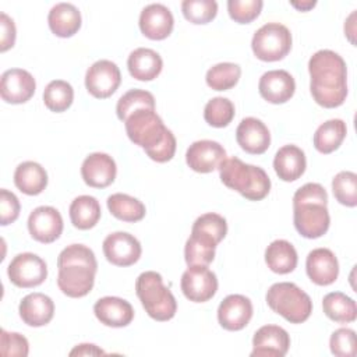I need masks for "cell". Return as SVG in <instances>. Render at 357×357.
<instances>
[{"mask_svg": "<svg viewBox=\"0 0 357 357\" xmlns=\"http://www.w3.org/2000/svg\"><path fill=\"white\" fill-rule=\"evenodd\" d=\"M241 75V68L236 63H219L206 71V85L213 91H227L236 86Z\"/></svg>", "mask_w": 357, "mask_h": 357, "instance_id": "cell-36", "label": "cell"}, {"mask_svg": "<svg viewBox=\"0 0 357 357\" xmlns=\"http://www.w3.org/2000/svg\"><path fill=\"white\" fill-rule=\"evenodd\" d=\"M95 317L100 324L112 328H123L134 319L132 305L120 297L106 296L99 298L93 305Z\"/></svg>", "mask_w": 357, "mask_h": 357, "instance_id": "cell-23", "label": "cell"}, {"mask_svg": "<svg viewBox=\"0 0 357 357\" xmlns=\"http://www.w3.org/2000/svg\"><path fill=\"white\" fill-rule=\"evenodd\" d=\"M8 279L13 284L31 289L42 284L47 278L46 262L32 252H22L13 258L7 268Z\"/></svg>", "mask_w": 357, "mask_h": 357, "instance_id": "cell-9", "label": "cell"}, {"mask_svg": "<svg viewBox=\"0 0 357 357\" xmlns=\"http://www.w3.org/2000/svg\"><path fill=\"white\" fill-rule=\"evenodd\" d=\"M127 67L132 78L138 81H152L160 74L163 68V60L155 50L148 47H138L130 53L127 59Z\"/></svg>", "mask_w": 357, "mask_h": 357, "instance_id": "cell-26", "label": "cell"}, {"mask_svg": "<svg viewBox=\"0 0 357 357\" xmlns=\"http://www.w3.org/2000/svg\"><path fill=\"white\" fill-rule=\"evenodd\" d=\"M293 222L300 236L305 238L322 237L331 225L326 204L321 202H296L293 204Z\"/></svg>", "mask_w": 357, "mask_h": 357, "instance_id": "cell-8", "label": "cell"}, {"mask_svg": "<svg viewBox=\"0 0 357 357\" xmlns=\"http://www.w3.org/2000/svg\"><path fill=\"white\" fill-rule=\"evenodd\" d=\"M305 167V155L303 149L296 145H284L275 155L273 169L283 181H296L304 174Z\"/></svg>", "mask_w": 357, "mask_h": 357, "instance_id": "cell-25", "label": "cell"}, {"mask_svg": "<svg viewBox=\"0 0 357 357\" xmlns=\"http://www.w3.org/2000/svg\"><path fill=\"white\" fill-rule=\"evenodd\" d=\"M236 139L240 148L251 155H261L271 145L268 127L255 117H245L240 121L236 130Z\"/></svg>", "mask_w": 357, "mask_h": 357, "instance_id": "cell-22", "label": "cell"}, {"mask_svg": "<svg viewBox=\"0 0 357 357\" xmlns=\"http://www.w3.org/2000/svg\"><path fill=\"white\" fill-rule=\"evenodd\" d=\"M121 82V74L116 63L110 60L95 61L85 74L86 91L98 99L112 96Z\"/></svg>", "mask_w": 357, "mask_h": 357, "instance_id": "cell-11", "label": "cell"}, {"mask_svg": "<svg viewBox=\"0 0 357 357\" xmlns=\"http://www.w3.org/2000/svg\"><path fill=\"white\" fill-rule=\"evenodd\" d=\"M297 251L287 240H275L265 250V262L268 268L279 275L290 273L297 266Z\"/></svg>", "mask_w": 357, "mask_h": 357, "instance_id": "cell-29", "label": "cell"}, {"mask_svg": "<svg viewBox=\"0 0 357 357\" xmlns=\"http://www.w3.org/2000/svg\"><path fill=\"white\" fill-rule=\"evenodd\" d=\"M251 47L257 59L262 61H279L291 49V33L279 22H268L255 31Z\"/></svg>", "mask_w": 357, "mask_h": 357, "instance_id": "cell-7", "label": "cell"}, {"mask_svg": "<svg viewBox=\"0 0 357 357\" xmlns=\"http://www.w3.org/2000/svg\"><path fill=\"white\" fill-rule=\"evenodd\" d=\"M290 4H291L294 8L300 10V11H308V10H311L312 7H315L317 1H314V0H307V1H290Z\"/></svg>", "mask_w": 357, "mask_h": 357, "instance_id": "cell-50", "label": "cell"}, {"mask_svg": "<svg viewBox=\"0 0 357 357\" xmlns=\"http://www.w3.org/2000/svg\"><path fill=\"white\" fill-rule=\"evenodd\" d=\"M332 354L337 357H354L357 353L356 332L350 328L336 329L329 339Z\"/></svg>", "mask_w": 357, "mask_h": 357, "instance_id": "cell-43", "label": "cell"}, {"mask_svg": "<svg viewBox=\"0 0 357 357\" xmlns=\"http://www.w3.org/2000/svg\"><path fill=\"white\" fill-rule=\"evenodd\" d=\"M0 353L1 356L26 357L29 353V343L25 336L17 332H0Z\"/></svg>", "mask_w": 357, "mask_h": 357, "instance_id": "cell-44", "label": "cell"}, {"mask_svg": "<svg viewBox=\"0 0 357 357\" xmlns=\"http://www.w3.org/2000/svg\"><path fill=\"white\" fill-rule=\"evenodd\" d=\"M135 293L144 310L152 319L163 322L176 315V298L173 293L163 284L160 273L155 271L142 272L137 278Z\"/></svg>", "mask_w": 357, "mask_h": 357, "instance_id": "cell-4", "label": "cell"}, {"mask_svg": "<svg viewBox=\"0 0 357 357\" xmlns=\"http://www.w3.org/2000/svg\"><path fill=\"white\" fill-rule=\"evenodd\" d=\"M310 92L322 107L333 109L344 103L347 96V67L340 54L322 49L308 60Z\"/></svg>", "mask_w": 357, "mask_h": 357, "instance_id": "cell-1", "label": "cell"}, {"mask_svg": "<svg viewBox=\"0 0 357 357\" xmlns=\"http://www.w3.org/2000/svg\"><path fill=\"white\" fill-rule=\"evenodd\" d=\"M139 241L127 231H114L103 240V254L116 266L134 265L141 257Z\"/></svg>", "mask_w": 357, "mask_h": 357, "instance_id": "cell-12", "label": "cell"}, {"mask_svg": "<svg viewBox=\"0 0 357 357\" xmlns=\"http://www.w3.org/2000/svg\"><path fill=\"white\" fill-rule=\"evenodd\" d=\"M259 95L269 103L280 105L290 100L296 91V82L286 70H271L262 74L258 82Z\"/></svg>", "mask_w": 357, "mask_h": 357, "instance_id": "cell-20", "label": "cell"}, {"mask_svg": "<svg viewBox=\"0 0 357 357\" xmlns=\"http://www.w3.org/2000/svg\"><path fill=\"white\" fill-rule=\"evenodd\" d=\"M124 126L131 142L141 146L145 153L158 146L170 132L155 109L135 110L126 119Z\"/></svg>", "mask_w": 357, "mask_h": 357, "instance_id": "cell-6", "label": "cell"}, {"mask_svg": "<svg viewBox=\"0 0 357 357\" xmlns=\"http://www.w3.org/2000/svg\"><path fill=\"white\" fill-rule=\"evenodd\" d=\"M36 89L35 78L22 68H10L1 74L0 95L1 99L11 105L28 102Z\"/></svg>", "mask_w": 357, "mask_h": 357, "instance_id": "cell-13", "label": "cell"}, {"mask_svg": "<svg viewBox=\"0 0 357 357\" xmlns=\"http://www.w3.org/2000/svg\"><path fill=\"white\" fill-rule=\"evenodd\" d=\"M354 18H356V11H353V13L349 15L347 21L344 22V33L347 35V38H349V40H350L351 43H354L353 35H354V32H356V29H354Z\"/></svg>", "mask_w": 357, "mask_h": 357, "instance_id": "cell-49", "label": "cell"}, {"mask_svg": "<svg viewBox=\"0 0 357 357\" xmlns=\"http://www.w3.org/2000/svg\"><path fill=\"white\" fill-rule=\"evenodd\" d=\"M321 202L328 205V194L326 190L318 183H307L300 187L293 195V204L296 202Z\"/></svg>", "mask_w": 357, "mask_h": 357, "instance_id": "cell-46", "label": "cell"}, {"mask_svg": "<svg viewBox=\"0 0 357 357\" xmlns=\"http://www.w3.org/2000/svg\"><path fill=\"white\" fill-rule=\"evenodd\" d=\"M28 230L33 240L43 244L53 243L63 231V218L53 206H38L28 218Z\"/></svg>", "mask_w": 357, "mask_h": 357, "instance_id": "cell-14", "label": "cell"}, {"mask_svg": "<svg viewBox=\"0 0 357 357\" xmlns=\"http://www.w3.org/2000/svg\"><path fill=\"white\" fill-rule=\"evenodd\" d=\"M191 234L204 237L213 244H219L227 234L226 219L218 213L208 212L195 219L191 227Z\"/></svg>", "mask_w": 357, "mask_h": 357, "instance_id": "cell-34", "label": "cell"}, {"mask_svg": "<svg viewBox=\"0 0 357 357\" xmlns=\"http://www.w3.org/2000/svg\"><path fill=\"white\" fill-rule=\"evenodd\" d=\"M47 24L56 36L70 38L81 28V13L71 3H57L49 11Z\"/></svg>", "mask_w": 357, "mask_h": 357, "instance_id": "cell-27", "label": "cell"}, {"mask_svg": "<svg viewBox=\"0 0 357 357\" xmlns=\"http://www.w3.org/2000/svg\"><path fill=\"white\" fill-rule=\"evenodd\" d=\"M269 308L290 324L307 321L312 312L310 296L296 283L279 282L272 284L265 296Z\"/></svg>", "mask_w": 357, "mask_h": 357, "instance_id": "cell-5", "label": "cell"}, {"mask_svg": "<svg viewBox=\"0 0 357 357\" xmlns=\"http://www.w3.org/2000/svg\"><path fill=\"white\" fill-rule=\"evenodd\" d=\"M305 271L312 283L329 286L339 276V262L329 248H315L307 255Z\"/></svg>", "mask_w": 357, "mask_h": 357, "instance_id": "cell-21", "label": "cell"}, {"mask_svg": "<svg viewBox=\"0 0 357 357\" xmlns=\"http://www.w3.org/2000/svg\"><path fill=\"white\" fill-rule=\"evenodd\" d=\"M252 318V303L243 294H229L218 308V321L226 331H241Z\"/></svg>", "mask_w": 357, "mask_h": 357, "instance_id": "cell-17", "label": "cell"}, {"mask_svg": "<svg viewBox=\"0 0 357 357\" xmlns=\"http://www.w3.org/2000/svg\"><path fill=\"white\" fill-rule=\"evenodd\" d=\"M138 24L144 36L152 40H162L172 33L174 18L166 6L152 3L142 8Z\"/></svg>", "mask_w": 357, "mask_h": 357, "instance_id": "cell-18", "label": "cell"}, {"mask_svg": "<svg viewBox=\"0 0 357 357\" xmlns=\"http://www.w3.org/2000/svg\"><path fill=\"white\" fill-rule=\"evenodd\" d=\"M107 209L116 219L130 223L142 220L146 212L145 205L139 199L123 192L107 197Z\"/></svg>", "mask_w": 357, "mask_h": 357, "instance_id": "cell-33", "label": "cell"}, {"mask_svg": "<svg viewBox=\"0 0 357 357\" xmlns=\"http://www.w3.org/2000/svg\"><path fill=\"white\" fill-rule=\"evenodd\" d=\"M347 127L340 119H331L322 123L314 134V146L321 153H332L346 138Z\"/></svg>", "mask_w": 357, "mask_h": 357, "instance_id": "cell-32", "label": "cell"}, {"mask_svg": "<svg viewBox=\"0 0 357 357\" xmlns=\"http://www.w3.org/2000/svg\"><path fill=\"white\" fill-rule=\"evenodd\" d=\"M18 311L24 324L38 328L52 321L54 315V303L43 293H29L21 300Z\"/></svg>", "mask_w": 357, "mask_h": 357, "instance_id": "cell-24", "label": "cell"}, {"mask_svg": "<svg viewBox=\"0 0 357 357\" xmlns=\"http://www.w3.org/2000/svg\"><path fill=\"white\" fill-rule=\"evenodd\" d=\"M324 314L339 324H350L357 318L356 301L342 291L328 293L322 300Z\"/></svg>", "mask_w": 357, "mask_h": 357, "instance_id": "cell-31", "label": "cell"}, {"mask_svg": "<svg viewBox=\"0 0 357 357\" xmlns=\"http://www.w3.org/2000/svg\"><path fill=\"white\" fill-rule=\"evenodd\" d=\"M332 191L339 204L354 208L357 205V174L349 170L339 172L332 180Z\"/></svg>", "mask_w": 357, "mask_h": 357, "instance_id": "cell-40", "label": "cell"}, {"mask_svg": "<svg viewBox=\"0 0 357 357\" xmlns=\"http://www.w3.org/2000/svg\"><path fill=\"white\" fill-rule=\"evenodd\" d=\"M181 11L184 18L192 24H208L218 14V3L215 0H184Z\"/></svg>", "mask_w": 357, "mask_h": 357, "instance_id": "cell-41", "label": "cell"}, {"mask_svg": "<svg viewBox=\"0 0 357 357\" xmlns=\"http://www.w3.org/2000/svg\"><path fill=\"white\" fill-rule=\"evenodd\" d=\"M100 212L99 201L92 195H79L70 205L71 223L79 230H89L96 226Z\"/></svg>", "mask_w": 357, "mask_h": 357, "instance_id": "cell-30", "label": "cell"}, {"mask_svg": "<svg viewBox=\"0 0 357 357\" xmlns=\"http://www.w3.org/2000/svg\"><path fill=\"white\" fill-rule=\"evenodd\" d=\"M15 35L14 21L6 13H0V52H7L14 46Z\"/></svg>", "mask_w": 357, "mask_h": 357, "instance_id": "cell-47", "label": "cell"}, {"mask_svg": "<svg viewBox=\"0 0 357 357\" xmlns=\"http://www.w3.org/2000/svg\"><path fill=\"white\" fill-rule=\"evenodd\" d=\"M20 201L17 195L6 188L0 190V223L7 226L17 220L20 216Z\"/></svg>", "mask_w": 357, "mask_h": 357, "instance_id": "cell-45", "label": "cell"}, {"mask_svg": "<svg viewBox=\"0 0 357 357\" xmlns=\"http://www.w3.org/2000/svg\"><path fill=\"white\" fill-rule=\"evenodd\" d=\"M262 6V0H229L227 11L233 21L238 24H250L259 15Z\"/></svg>", "mask_w": 357, "mask_h": 357, "instance_id": "cell-42", "label": "cell"}, {"mask_svg": "<svg viewBox=\"0 0 357 357\" xmlns=\"http://www.w3.org/2000/svg\"><path fill=\"white\" fill-rule=\"evenodd\" d=\"M100 354H105V351L92 343L78 344L70 351V356H100Z\"/></svg>", "mask_w": 357, "mask_h": 357, "instance_id": "cell-48", "label": "cell"}, {"mask_svg": "<svg viewBox=\"0 0 357 357\" xmlns=\"http://www.w3.org/2000/svg\"><path fill=\"white\" fill-rule=\"evenodd\" d=\"M219 176L227 188L250 201H261L271 191V178L266 172L259 166L244 163L238 158H226L219 166Z\"/></svg>", "mask_w": 357, "mask_h": 357, "instance_id": "cell-3", "label": "cell"}, {"mask_svg": "<svg viewBox=\"0 0 357 357\" xmlns=\"http://www.w3.org/2000/svg\"><path fill=\"white\" fill-rule=\"evenodd\" d=\"M14 184L26 195H38L47 185V173L36 162H22L14 172Z\"/></svg>", "mask_w": 357, "mask_h": 357, "instance_id": "cell-28", "label": "cell"}, {"mask_svg": "<svg viewBox=\"0 0 357 357\" xmlns=\"http://www.w3.org/2000/svg\"><path fill=\"white\" fill-rule=\"evenodd\" d=\"M225 159V148L212 139L195 141L185 152V162L188 167L197 173H211L215 169H219Z\"/></svg>", "mask_w": 357, "mask_h": 357, "instance_id": "cell-15", "label": "cell"}, {"mask_svg": "<svg viewBox=\"0 0 357 357\" xmlns=\"http://www.w3.org/2000/svg\"><path fill=\"white\" fill-rule=\"evenodd\" d=\"M234 105L230 99L223 96L212 98L204 109V119L205 121L216 128L227 127L231 120L234 119Z\"/></svg>", "mask_w": 357, "mask_h": 357, "instance_id": "cell-39", "label": "cell"}, {"mask_svg": "<svg viewBox=\"0 0 357 357\" xmlns=\"http://www.w3.org/2000/svg\"><path fill=\"white\" fill-rule=\"evenodd\" d=\"M57 286L71 298L86 296L95 283L98 262L93 251L84 244L67 245L57 257Z\"/></svg>", "mask_w": 357, "mask_h": 357, "instance_id": "cell-2", "label": "cell"}, {"mask_svg": "<svg viewBox=\"0 0 357 357\" xmlns=\"http://www.w3.org/2000/svg\"><path fill=\"white\" fill-rule=\"evenodd\" d=\"M117 167L114 159L103 152L88 155L81 166V176L86 185L93 188H105L116 178Z\"/></svg>", "mask_w": 357, "mask_h": 357, "instance_id": "cell-19", "label": "cell"}, {"mask_svg": "<svg viewBox=\"0 0 357 357\" xmlns=\"http://www.w3.org/2000/svg\"><path fill=\"white\" fill-rule=\"evenodd\" d=\"M216 244L212 241L199 237L197 234H191L185 241L184 247V259L188 266L192 265H209L215 258Z\"/></svg>", "mask_w": 357, "mask_h": 357, "instance_id": "cell-38", "label": "cell"}, {"mask_svg": "<svg viewBox=\"0 0 357 357\" xmlns=\"http://www.w3.org/2000/svg\"><path fill=\"white\" fill-rule=\"evenodd\" d=\"M180 286L190 301L205 303L216 294L218 278L206 265H192L181 275Z\"/></svg>", "mask_w": 357, "mask_h": 357, "instance_id": "cell-10", "label": "cell"}, {"mask_svg": "<svg viewBox=\"0 0 357 357\" xmlns=\"http://www.w3.org/2000/svg\"><path fill=\"white\" fill-rule=\"evenodd\" d=\"M139 109H155V98L151 92L144 89H130L126 92L116 105V113L123 123L126 119Z\"/></svg>", "mask_w": 357, "mask_h": 357, "instance_id": "cell-37", "label": "cell"}, {"mask_svg": "<svg viewBox=\"0 0 357 357\" xmlns=\"http://www.w3.org/2000/svg\"><path fill=\"white\" fill-rule=\"evenodd\" d=\"M74 100V89L71 84L63 79L50 81L43 91V103L45 106L54 112H66Z\"/></svg>", "mask_w": 357, "mask_h": 357, "instance_id": "cell-35", "label": "cell"}, {"mask_svg": "<svg viewBox=\"0 0 357 357\" xmlns=\"http://www.w3.org/2000/svg\"><path fill=\"white\" fill-rule=\"evenodd\" d=\"M289 347L290 336L282 326L264 325L254 333L251 357H283Z\"/></svg>", "mask_w": 357, "mask_h": 357, "instance_id": "cell-16", "label": "cell"}]
</instances>
